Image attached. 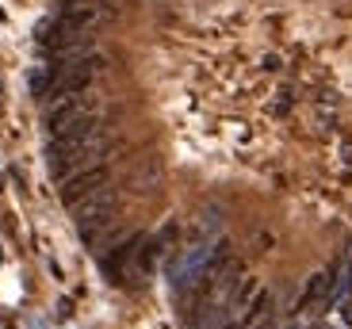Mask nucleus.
Instances as JSON below:
<instances>
[{
	"label": "nucleus",
	"instance_id": "obj_3",
	"mask_svg": "<svg viewBox=\"0 0 352 329\" xmlns=\"http://www.w3.org/2000/svg\"><path fill=\"white\" fill-rule=\"evenodd\" d=\"M92 111V104H88V96H62V100H54V107L46 111V131L50 134H58L65 123H73L77 115H88Z\"/></svg>",
	"mask_w": 352,
	"mask_h": 329
},
{
	"label": "nucleus",
	"instance_id": "obj_2",
	"mask_svg": "<svg viewBox=\"0 0 352 329\" xmlns=\"http://www.w3.org/2000/svg\"><path fill=\"white\" fill-rule=\"evenodd\" d=\"M107 184V169L104 165H85V169L69 172V177L62 180V203L65 207H77L80 199H88L96 188Z\"/></svg>",
	"mask_w": 352,
	"mask_h": 329
},
{
	"label": "nucleus",
	"instance_id": "obj_1",
	"mask_svg": "<svg viewBox=\"0 0 352 329\" xmlns=\"http://www.w3.org/2000/svg\"><path fill=\"white\" fill-rule=\"evenodd\" d=\"M73 214H77L80 238H85V241H96V234L115 218V192H111L107 184L96 188L88 199H80V203L73 207Z\"/></svg>",
	"mask_w": 352,
	"mask_h": 329
},
{
	"label": "nucleus",
	"instance_id": "obj_4",
	"mask_svg": "<svg viewBox=\"0 0 352 329\" xmlns=\"http://www.w3.org/2000/svg\"><path fill=\"white\" fill-rule=\"evenodd\" d=\"M341 264H344V260H333V264H329L326 272L310 276L307 291H302V299H299V310H310V306H314L318 299H329V291H333V280L341 276Z\"/></svg>",
	"mask_w": 352,
	"mask_h": 329
}]
</instances>
